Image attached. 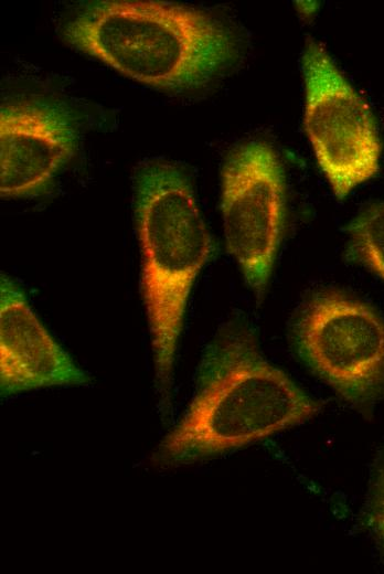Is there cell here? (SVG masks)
Here are the masks:
<instances>
[{"label": "cell", "mask_w": 384, "mask_h": 574, "mask_svg": "<svg viewBox=\"0 0 384 574\" xmlns=\"http://www.w3.org/2000/svg\"><path fill=\"white\" fill-rule=\"evenodd\" d=\"M77 136L65 111L44 104H9L0 110L1 196L45 192L72 158Z\"/></svg>", "instance_id": "7"}, {"label": "cell", "mask_w": 384, "mask_h": 574, "mask_svg": "<svg viewBox=\"0 0 384 574\" xmlns=\"http://www.w3.org/2000/svg\"><path fill=\"white\" fill-rule=\"evenodd\" d=\"M299 351L345 401L366 406L384 392V320L338 293L313 297L296 326Z\"/></svg>", "instance_id": "5"}, {"label": "cell", "mask_w": 384, "mask_h": 574, "mask_svg": "<svg viewBox=\"0 0 384 574\" xmlns=\"http://www.w3.org/2000/svg\"><path fill=\"white\" fill-rule=\"evenodd\" d=\"M320 408L263 357L248 330L227 328L206 349L194 396L157 458L175 466L220 456L301 424Z\"/></svg>", "instance_id": "1"}, {"label": "cell", "mask_w": 384, "mask_h": 574, "mask_svg": "<svg viewBox=\"0 0 384 574\" xmlns=\"http://www.w3.org/2000/svg\"><path fill=\"white\" fill-rule=\"evenodd\" d=\"M137 224L156 386L167 414L188 299L212 240L190 183L167 163L148 164L139 174Z\"/></svg>", "instance_id": "3"}, {"label": "cell", "mask_w": 384, "mask_h": 574, "mask_svg": "<svg viewBox=\"0 0 384 574\" xmlns=\"http://www.w3.org/2000/svg\"><path fill=\"white\" fill-rule=\"evenodd\" d=\"M350 254L384 279V203L365 209L350 225Z\"/></svg>", "instance_id": "9"}, {"label": "cell", "mask_w": 384, "mask_h": 574, "mask_svg": "<svg viewBox=\"0 0 384 574\" xmlns=\"http://www.w3.org/2000/svg\"><path fill=\"white\" fill-rule=\"evenodd\" d=\"M64 35L119 73L166 91L206 84L234 55L233 38L216 19L159 1L94 2L67 23Z\"/></svg>", "instance_id": "2"}, {"label": "cell", "mask_w": 384, "mask_h": 574, "mask_svg": "<svg viewBox=\"0 0 384 574\" xmlns=\"http://www.w3.org/2000/svg\"><path fill=\"white\" fill-rule=\"evenodd\" d=\"M302 68L306 132L334 194L343 199L378 170L381 142L375 120L323 46L308 43Z\"/></svg>", "instance_id": "4"}, {"label": "cell", "mask_w": 384, "mask_h": 574, "mask_svg": "<svg viewBox=\"0 0 384 574\" xmlns=\"http://www.w3.org/2000/svg\"><path fill=\"white\" fill-rule=\"evenodd\" d=\"M370 517L372 527L384 545V457L377 467L373 485Z\"/></svg>", "instance_id": "10"}, {"label": "cell", "mask_w": 384, "mask_h": 574, "mask_svg": "<svg viewBox=\"0 0 384 574\" xmlns=\"http://www.w3.org/2000/svg\"><path fill=\"white\" fill-rule=\"evenodd\" d=\"M0 290L1 394L88 384V374L55 341L23 293L3 274Z\"/></svg>", "instance_id": "8"}, {"label": "cell", "mask_w": 384, "mask_h": 574, "mask_svg": "<svg viewBox=\"0 0 384 574\" xmlns=\"http://www.w3.org/2000/svg\"><path fill=\"white\" fill-rule=\"evenodd\" d=\"M285 211V176L276 151L262 141L235 148L222 173L224 236L258 298L265 293L277 255Z\"/></svg>", "instance_id": "6"}]
</instances>
